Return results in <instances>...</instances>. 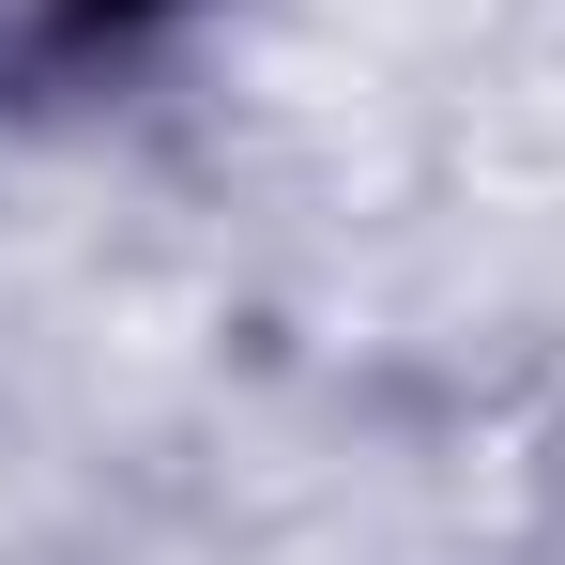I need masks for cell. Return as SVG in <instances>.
Segmentation results:
<instances>
[{"instance_id":"obj_1","label":"cell","mask_w":565,"mask_h":565,"mask_svg":"<svg viewBox=\"0 0 565 565\" xmlns=\"http://www.w3.org/2000/svg\"><path fill=\"white\" fill-rule=\"evenodd\" d=\"M107 31H122V0H0V93H31V77H77Z\"/></svg>"}]
</instances>
